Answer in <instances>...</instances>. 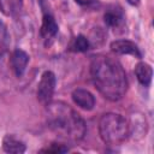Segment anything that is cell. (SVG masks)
<instances>
[{
  "label": "cell",
  "mask_w": 154,
  "mask_h": 154,
  "mask_svg": "<svg viewBox=\"0 0 154 154\" xmlns=\"http://www.w3.org/2000/svg\"><path fill=\"white\" fill-rule=\"evenodd\" d=\"M90 75L95 88L109 101L123 99L128 90V78L123 66L108 57H97L90 65Z\"/></svg>",
  "instance_id": "1"
},
{
  "label": "cell",
  "mask_w": 154,
  "mask_h": 154,
  "mask_svg": "<svg viewBox=\"0 0 154 154\" xmlns=\"http://www.w3.org/2000/svg\"><path fill=\"white\" fill-rule=\"evenodd\" d=\"M46 106L48 125L55 134L70 141H79L84 137L85 123L73 108L61 101L49 102Z\"/></svg>",
  "instance_id": "2"
},
{
  "label": "cell",
  "mask_w": 154,
  "mask_h": 154,
  "mask_svg": "<svg viewBox=\"0 0 154 154\" xmlns=\"http://www.w3.org/2000/svg\"><path fill=\"white\" fill-rule=\"evenodd\" d=\"M99 134L107 144H120L130 135V125L125 117L118 113H106L99 122Z\"/></svg>",
  "instance_id": "3"
},
{
  "label": "cell",
  "mask_w": 154,
  "mask_h": 154,
  "mask_svg": "<svg viewBox=\"0 0 154 154\" xmlns=\"http://www.w3.org/2000/svg\"><path fill=\"white\" fill-rule=\"evenodd\" d=\"M57 78L52 71H45L37 85V99L41 103L47 105L51 102L55 90Z\"/></svg>",
  "instance_id": "4"
},
{
  "label": "cell",
  "mask_w": 154,
  "mask_h": 154,
  "mask_svg": "<svg viewBox=\"0 0 154 154\" xmlns=\"http://www.w3.org/2000/svg\"><path fill=\"white\" fill-rule=\"evenodd\" d=\"M112 52L122 55H134L136 58H141L142 54L140 52V48L137 45L129 40H117L111 43Z\"/></svg>",
  "instance_id": "5"
},
{
  "label": "cell",
  "mask_w": 154,
  "mask_h": 154,
  "mask_svg": "<svg viewBox=\"0 0 154 154\" xmlns=\"http://www.w3.org/2000/svg\"><path fill=\"white\" fill-rule=\"evenodd\" d=\"M72 100L73 102L84 111H91L95 106V97L94 95L85 90V89H76L72 91Z\"/></svg>",
  "instance_id": "6"
},
{
  "label": "cell",
  "mask_w": 154,
  "mask_h": 154,
  "mask_svg": "<svg viewBox=\"0 0 154 154\" xmlns=\"http://www.w3.org/2000/svg\"><path fill=\"white\" fill-rule=\"evenodd\" d=\"M28 63H29V55L24 51L16 49L12 53L11 65H12V69H13V71H14V73H16L17 77L23 76V73L25 72V69H26Z\"/></svg>",
  "instance_id": "7"
},
{
  "label": "cell",
  "mask_w": 154,
  "mask_h": 154,
  "mask_svg": "<svg viewBox=\"0 0 154 154\" xmlns=\"http://www.w3.org/2000/svg\"><path fill=\"white\" fill-rule=\"evenodd\" d=\"M58 32V24L52 14H45L42 19V25H41V36L45 40H49L54 37Z\"/></svg>",
  "instance_id": "8"
},
{
  "label": "cell",
  "mask_w": 154,
  "mask_h": 154,
  "mask_svg": "<svg viewBox=\"0 0 154 154\" xmlns=\"http://www.w3.org/2000/svg\"><path fill=\"white\" fill-rule=\"evenodd\" d=\"M135 75L137 77V81L144 85V87H148L152 82V77H153V70H152V66L144 61H141L138 63L136 66H135Z\"/></svg>",
  "instance_id": "9"
},
{
  "label": "cell",
  "mask_w": 154,
  "mask_h": 154,
  "mask_svg": "<svg viewBox=\"0 0 154 154\" xmlns=\"http://www.w3.org/2000/svg\"><path fill=\"white\" fill-rule=\"evenodd\" d=\"M2 148L7 153L20 154L25 152V144L12 135H6L2 138Z\"/></svg>",
  "instance_id": "10"
},
{
  "label": "cell",
  "mask_w": 154,
  "mask_h": 154,
  "mask_svg": "<svg viewBox=\"0 0 154 154\" xmlns=\"http://www.w3.org/2000/svg\"><path fill=\"white\" fill-rule=\"evenodd\" d=\"M23 6V0H0V11L10 17L17 14Z\"/></svg>",
  "instance_id": "11"
},
{
  "label": "cell",
  "mask_w": 154,
  "mask_h": 154,
  "mask_svg": "<svg viewBox=\"0 0 154 154\" xmlns=\"http://www.w3.org/2000/svg\"><path fill=\"white\" fill-rule=\"evenodd\" d=\"M103 20H105V23H106L108 26L116 28V26H118V25L122 23V20H123V14H122V12H120L119 10H109V11H107V12L105 13Z\"/></svg>",
  "instance_id": "12"
},
{
  "label": "cell",
  "mask_w": 154,
  "mask_h": 154,
  "mask_svg": "<svg viewBox=\"0 0 154 154\" xmlns=\"http://www.w3.org/2000/svg\"><path fill=\"white\" fill-rule=\"evenodd\" d=\"M89 47H90L89 40L83 35L76 36L70 43V51L72 52H85L89 49Z\"/></svg>",
  "instance_id": "13"
},
{
  "label": "cell",
  "mask_w": 154,
  "mask_h": 154,
  "mask_svg": "<svg viewBox=\"0 0 154 154\" xmlns=\"http://www.w3.org/2000/svg\"><path fill=\"white\" fill-rule=\"evenodd\" d=\"M10 46V35L4 22L0 20V57L4 55Z\"/></svg>",
  "instance_id": "14"
},
{
  "label": "cell",
  "mask_w": 154,
  "mask_h": 154,
  "mask_svg": "<svg viewBox=\"0 0 154 154\" xmlns=\"http://www.w3.org/2000/svg\"><path fill=\"white\" fill-rule=\"evenodd\" d=\"M67 147H65L64 144H60V143H52L51 147L46 148V149H42L41 152H46V153H65L67 152Z\"/></svg>",
  "instance_id": "15"
},
{
  "label": "cell",
  "mask_w": 154,
  "mask_h": 154,
  "mask_svg": "<svg viewBox=\"0 0 154 154\" xmlns=\"http://www.w3.org/2000/svg\"><path fill=\"white\" fill-rule=\"evenodd\" d=\"M75 1L82 7H95L99 4L97 0H75Z\"/></svg>",
  "instance_id": "16"
},
{
  "label": "cell",
  "mask_w": 154,
  "mask_h": 154,
  "mask_svg": "<svg viewBox=\"0 0 154 154\" xmlns=\"http://www.w3.org/2000/svg\"><path fill=\"white\" fill-rule=\"evenodd\" d=\"M130 5H132V6H137L138 4H140V0H126Z\"/></svg>",
  "instance_id": "17"
}]
</instances>
